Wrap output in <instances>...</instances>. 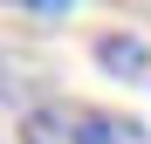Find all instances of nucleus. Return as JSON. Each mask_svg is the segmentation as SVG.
Wrapping results in <instances>:
<instances>
[{"label": "nucleus", "mask_w": 151, "mask_h": 144, "mask_svg": "<svg viewBox=\"0 0 151 144\" xmlns=\"http://www.w3.org/2000/svg\"><path fill=\"white\" fill-rule=\"evenodd\" d=\"M96 69L117 76V82H144L151 76V48L137 34H103V41H96Z\"/></svg>", "instance_id": "2"}, {"label": "nucleus", "mask_w": 151, "mask_h": 144, "mask_svg": "<svg viewBox=\"0 0 151 144\" xmlns=\"http://www.w3.org/2000/svg\"><path fill=\"white\" fill-rule=\"evenodd\" d=\"M21 144H151V130L137 117H117V110H69V103H48L21 117Z\"/></svg>", "instance_id": "1"}, {"label": "nucleus", "mask_w": 151, "mask_h": 144, "mask_svg": "<svg viewBox=\"0 0 151 144\" xmlns=\"http://www.w3.org/2000/svg\"><path fill=\"white\" fill-rule=\"evenodd\" d=\"M14 7H28V14H48V21H55V14H69V7H76V0H14Z\"/></svg>", "instance_id": "3"}]
</instances>
